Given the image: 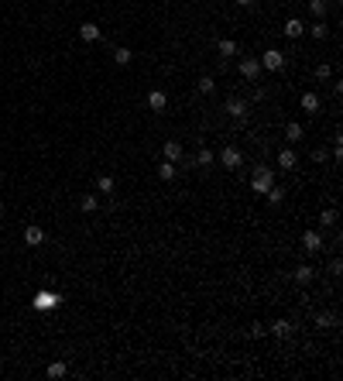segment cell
<instances>
[{
	"label": "cell",
	"instance_id": "4316f807",
	"mask_svg": "<svg viewBox=\"0 0 343 381\" xmlns=\"http://www.w3.org/2000/svg\"><path fill=\"white\" fill-rule=\"evenodd\" d=\"M309 11H312L316 18L323 21V14H326V0H309Z\"/></svg>",
	"mask_w": 343,
	"mask_h": 381
},
{
	"label": "cell",
	"instance_id": "9c48e42d",
	"mask_svg": "<svg viewBox=\"0 0 343 381\" xmlns=\"http://www.w3.org/2000/svg\"><path fill=\"white\" fill-rule=\"evenodd\" d=\"M302 35H305V24H302L299 18L285 21V38H292V41H295V38H302Z\"/></svg>",
	"mask_w": 343,
	"mask_h": 381
},
{
	"label": "cell",
	"instance_id": "cb8c5ba5",
	"mask_svg": "<svg viewBox=\"0 0 343 381\" xmlns=\"http://www.w3.org/2000/svg\"><path fill=\"white\" fill-rule=\"evenodd\" d=\"M79 206H82V213H93L96 206H100V199H96L93 192H90V196H82V203H79Z\"/></svg>",
	"mask_w": 343,
	"mask_h": 381
},
{
	"label": "cell",
	"instance_id": "d6a6232c",
	"mask_svg": "<svg viewBox=\"0 0 343 381\" xmlns=\"http://www.w3.org/2000/svg\"><path fill=\"white\" fill-rule=\"evenodd\" d=\"M0 213H4V199H0Z\"/></svg>",
	"mask_w": 343,
	"mask_h": 381
},
{
	"label": "cell",
	"instance_id": "ba28073f",
	"mask_svg": "<svg viewBox=\"0 0 343 381\" xmlns=\"http://www.w3.org/2000/svg\"><path fill=\"white\" fill-rule=\"evenodd\" d=\"M165 162H179L182 155H186V148H182V141H165Z\"/></svg>",
	"mask_w": 343,
	"mask_h": 381
},
{
	"label": "cell",
	"instance_id": "4dcf8cb0",
	"mask_svg": "<svg viewBox=\"0 0 343 381\" xmlns=\"http://www.w3.org/2000/svg\"><path fill=\"white\" fill-rule=\"evenodd\" d=\"M316 76H319V79H329V76H333V69H329V65H326V62H323V65L316 69Z\"/></svg>",
	"mask_w": 343,
	"mask_h": 381
},
{
	"label": "cell",
	"instance_id": "3957f363",
	"mask_svg": "<svg viewBox=\"0 0 343 381\" xmlns=\"http://www.w3.org/2000/svg\"><path fill=\"white\" fill-rule=\"evenodd\" d=\"M258 62H261V69H268V72H278V69L285 65V55H282L278 48H268V52L258 58Z\"/></svg>",
	"mask_w": 343,
	"mask_h": 381
},
{
	"label": "cell",
	"instance_id": "d4e9b609",
	"mask_svg": "<svg viewBox=\"0 0 343 381\" xmlns=\"http://www.w3.org/2000/svg\"><path fill=\"white\" fill-rule=\"evenodd\" d=\"M285 137H288V141H299V137H302V124H295V120H292V124L285 127Z\"/></svg>",
	"mask_w": 343,
	"mask_h": 381
},
{
	"label": "cell",
	"instance_id": "603a6c76",
	"mask_svg": "<svg viewBox=\"0 0 343 381\" xmlns=\"http://www.w3.org/2000/svg\"><path fill=\"white\" fill-rule=\"evenodd\" d=\"M65 371H69V367H65V364H62V361L48 364V378H65Z\"/></svg>",
	"mask_w": 343,
	"mask_h": 381
},
{
	"label": "cell",
	"instance_id": "5b68a950",
	"mask_svg": "<svg viewBox=\"0 0 343 381\" xmlns=\"http://www.w3.org/2000/svg\"><path fill=\"white\" fill-rule=\"evenodd\" d=\"M302 248L309 251V254L323 251V234H319V230H305V234H302Z\"/></svg>",
	"mask_w": 343,
	"mask_h": 381
},
{
	"label": "cell",
	"instance_id": "7a4b0ae2",
	"mask_svg": "<svg viewBox=\"0 0 343 381\" xmlns=\"http://www.w3.org/2000/svg\"><path fill=\"white\" fill-rule=\"evenodd\" d=\"M31 306H35V309H41V313H45V309H58V306H62V295H58V292H52V288H41L38 295L31 299Z\"/></svg>",
	"mask_w": 343,
	"mask_h": 381
},
{
	"label": "cell",
	"instance_id": "5bb4252c",
	"mask_svg": "<svg viewBox=\"0 0 343 381\" xmlns=\"http://www.w3.org/2000/svg\"><path fill=\"white\" fill-rule=\"evenodd\" d=\"M79 38H82V41H96V38H100V28H96L93 21L79 24Z\"/></svg>",
	"mask_w": 343,
	"mask_h": 381
},
{
	"label": "cell",
	"instance_id": "6da1fadb",
	"mask_svg": "<svg viewBox=\"0 0 343 381\" xmlns=\"http://www.w3.org/2000/svg\"><path fill=\"white\" fill-rule=\"evenodd\" d=\"M250 186H254V192H268L275 186V172L268 169V165H258L254 175H250Z\"/></svg>",
	"mask_w": 343,
	"mask_h": 381
},
{
	"label": "cell",
	"instance_id": "4fadbf2b",
	"mask_svg": "<svg viewBox=\"0 0 343 381\" xmlns=\"http://www.w3.org/2000/svg\"><path fill=\"white\" fill-rule=\"evenodd\" d=\"M148 107H151V110H165V107H168V96L161 93V90H151V93H148Z\"/></svg>",
	"mask_w": 343,
	"mask_h": 381
},
{
	"label": "cell",
	"instance_id": "e0dca14e",
	"mask_svg": "<svg viewBox=\"0 0 343 381\" xmlns=\"http://www.w3.org/2000/svg\"><path fill=\"white\" fill-rule=\"evenodd\" d=\"M268 330H271L275 337H288V333H292V323H288V320H275V323L268 326Z\"/></svg>",
	"mask_w": 343,
	"mask_h": 381
},
{
	"label": "cell",
	"instance_id": "277c9868",
	"mask_svg": "<svg viewBox=\"0 0 343 381\" xmlns=\"http://www.w3.org/2000/svg\"><path fill=\"white\" fill-rule=\"evenodd\" d=\"M240 162H244V158H240V148H233V144H227V148L220 151V165H223V169H240Z\"/></svg>",
	"mask_w": 343,
	"mask_h": 381
},
{
	"label": "cell",
	"instance_id": "7402d4cb",
	"mask_svg": "<svg viewBox=\"0 0 343 381\" xmlns=\"http://www.w3.org/2000/svg\"><path fill=\"white\" fill-rule=\"evenodd\" d=\"M96 189L100 192H114V175H100V179H96Z\"/></svg>",
	"mask_w": 343,
	"mask_h": 381
},
{
	"label": "cell",
	"instance_id": "f546056e",
	"mask_svg": "<svg viewBox=\"0 0 343 381\" xmlns=\"http://www.w3.org/2000/svg\"><path fill=\"white\" fill-rule=\"evenodd\" d=\"M319 220H323V227H333V223H336V210H323Z\"/></svg>",
	"mask_w": 343,
	"mask_h": 381
},
{
	"label": "cell",
	"instance_id": "f1b7e54d",
	"mask_svg": "<svg viewBox=\"0 0 343 381\" xmlns=\"http://www.w3.org/2000/svg\"><path fill=\"white\" fill-rule=\"evenodd\" d=\"M309 35H312V38H319V41H323V38H326V24H323V21H316V24L309 28Z\"/></svg>",
	"mask_w": 343,
	"mask_h": 381
},
{
	"label": "cell",
	"instance_id": "2e32d148",
	"mask_svg": "<svg viewBox=\"0 0 343 381\" xmlns=\"http://www.w3.org/2000/svg\"><path fill=\"white\" fill-rule=\"evenodd\" d=\"M278 165H282V169H295V165H299V158H295V151H292V148H285V151L278 155Z\"/></svg>",
	"mask_w": 343,
	"mask_h": 381
},
{
	"label": "cell",
	"instance_id": "83f0119b",
	"mask_svg": "<svg viewBox=\"0 0 343 381\" xmlns=\"http://www.w3.org/2000/svg\"><path fill=\"white\" fill-rule=\"evenodd\" d=\"M333 323H336V320H333L329 313H319V316H316V326H319V330H329Z\"/></svg>",
	"mask_w": 343,
	"mask_h": 381
},
{
	"label": "cell",
	"instance_id": "8992f818",
	"mask_svg": "<svg viewBox=\"0 0 343 381\" xmlns=\"http://www.w3.org/2000/svg\"><path fill=\"white\" fill-rule=\"evenodd\" d=\"M258 72H261V62H258V58H240V76H244V79L254 83Z\"/></svg>",
	"mask_w": 343,
	"mask_h": 381
},
{
	"label": "cell",
	"instance_id": "7c38bea8",
	"mask_svg": "<svg viewBox=\"0 0 343 381\" xmlns=\"http://www.w3.org/2000/svg\"><path fill=\"white\" fill-rule=\"evenodd\" d=\"M227 114L237 117V120H244V117H247V103H244V100H227Z\"/></svg>",
	"mask_w": 343,
	"mask_h": 381
},
{
	"label": "cell",
	"instance_id": "d6986e66",
	"mask_svg": "<svg viewBox=\"0 0 343 381\" xmlns=\"http://www.w3.org/2000/svg\"><path fill=\"white\" fill-rule=\"evenodd\" d=\"M158 179H161V182L175 179V162H161V165H158Z\"/></svg>",
	"mask_w": 343,
	"mask_h": 381
},
{
	"label": "cell",
	"instance_id": "ac0fdd59",
	"mask_svg": "<svg viewBox=\"0 0 343 381\" xmlns=\"http://www.w3.org/2000/svg\"><path fill=\"white\" fill-rule=\"evenodd\" d=\"M192 165H199V169H206V165H213V151H210V148H199V155L192 158Z\"/></svg>",
	"mask_w": 343,
	"mask_h": 381
},
{
	"label": "cell",
	"instance_id": "484cf974",
	"mask_svg": "<svg viewBox=\"0 0 343 381\" xmlns=\"http://www.w3.org/2000/svg\"><path fill=\"white\" fill-rule=\"evenodd\" d=\"M213 86H216V83H213L210 76H203V79H199V83H196V90H199V93H203V96H210V93H213Z\"/></svg>",
	"mask_w": 343,
	"mask_h": 381
},
{
	"label": "cell",
	"instance_id": "52a82bcc",
	"mask_svg": "<svg viewBox=\"0 0 343 381\" xmlns=\"http://www.w3.org/2000/svg\"><path fill=\"white\" fill-rule=\"evenodd\" d=\"M299 107H302L305 114H319V107H323V100L316 93H302V100H299Z\"/></svg>",
	"mask_w": 343,
	"mask_h": 381
},
{
	"label": "cell",
	"instance_id": "30bf717a",
	"mask_svg": "<svg viewBox=\"0 0 343 381\" xmlns=\"http://www.w3.org/2000/svg\"><path fill=\"white\" fill-rule=\"evenodd\" d=\"M216 55H220V58H233V55H237V41L220 38V41H216Z\"/></svg>",
	"mask_w": 343,
	"mask_h": 381
},
{
	"label": "cell",
	"instance_id": "836d02e7",
	"mask_svg": "<svg viewBox=\"0 0 343 381\" xmlns=\"http://www.w3.org/2000/svg\"><path fill=\"white\" fill-rule=\"evenodd\" d=\"M0 179H4V169H0Z\"/></svg>",
	"mask_w": 343,
	"mask_h": 381
},
{
	"label": "cell",
	"instance_id": "1f68e13d",
	"mask_svg": "<svg viewBox=\"0 0 343 381\" xmlns=\"http://www.w3.org/2000/svg\"><path fill=\"white\" fill-rule=\"evenodd\" d=\"M237 4H240V7H250V4H258V0H237Z\"/></svg>",
	"mask_w": 343,
	"mask_h": 381
},
{
	"label": "cell",
	"instance_id": "8fae6325",
	"mask_svg": "<svg viewBox=\"0 0 343 381\" xmlns=\"http://www.w3.org/2000/svg\"><path fill=\"white\" fill-rule=\"evenodd\" d=\"M41 241H45V230L41 227H28L24 230V244H28V248H38Z\"/></svg>",
	"mask_w": 343,
	"mask_h": 381
},
{
	"label": "cell",
	"instance_id": "ffe728a7",
	"mask_svg": "<svg viewBox=\"0 0 343 381\" xmlns=\"http://www.w3.org/2000/svg\"><path fill=\"white\" fill-rule=\"evenodd\" d=\"M265 196H268V203H271V206H278V203L285 199V189H278V186H271V189H268Z\"/></svg>",
	"mask_w": 343,
	"mask_h": 381
},
{
	"label": "cell",
	"instance_id": "44dd1931",
	"mask_svg": "<svg viewBox=\"0 0 343 381\" xmlns=\"http://www.w3.org/2000/svg\"><path fill=\"white\" fill-rule=\"evenodd\" d=\"M131 48H117V52H114V62H117V65H131Z\"/></svg>",
	"mask_w": 343,
	"mask_h": 381
},
{
	"label": "cell",
	"instance_id": "9a60e30c",
	"mask_svg": "<svg viewBox=\"0 0 343 381\" xmlns=\"http://www.w3.org/2000/svg\"><path fill=\"white\" fill-rule=\"evenodd\" d=\"M312 275H316V271H312L309 265H299V268H295V282H299V285H309V282H312Z\"/></svg>",
	"mask_w": 343,
	"mask_h": 381
}]
</instances>
